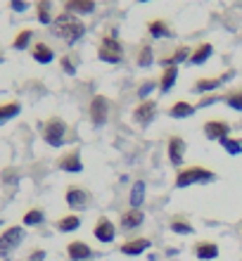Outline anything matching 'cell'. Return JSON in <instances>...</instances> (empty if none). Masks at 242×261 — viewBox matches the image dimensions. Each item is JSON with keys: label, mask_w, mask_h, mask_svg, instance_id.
<instances>
[{"label": "cell", "mask_w": 242, "mask_h": 261, "mask_svg": "<svg viewBox=\"0 0 242 261\" xmlns=\"http://www.w3.org/2000/svg\"><path fill=\"white\" fill-rule=\"evenodd\" d=\"M50 34L60 38L62 43H67L69 48H74L86 36V24L81 21V17H74L69 12H60L55 14V21L50 24Z\"/></svg>", "instance_id": "cell-1"}, {"label": "cell", "mask_w": 242, "mask_h": 261, "mask_svg": "<svg viewBox=\"0 0 242 261\" xmlns=\"http://www.w3.org/2000/svg\"><path fill=\"white\" fill-rule=\"evenodd\" d=\"M43 221H45V214H43V209H29V212L24 214L21 223H24L26 228H31V226H41Z\"/></svg>", "instance_id": "cell-31"}, {"label": "cell", "mask_w": 242, "mask_h": 261, "mask_svg": "<svg viewBox=\"0 0 242 261\" xmlns=\"http://www.w3.org/2000/svg\"><path fill=\"white\" fill-rule=\"evenodd\" d=\"M157 114H159V102L152 100V97H147V100L136 105V110H133V121L138 126H143V128H147V126L157 119Z\"/></svg>", "instance_id": "cell-6"}, {"label": "cell", "mask_w": 242, "mask_h": 261, "mask_svg": "<svg viewBox=\"0 0 242 261\" xmlns=\"http://www.w3.org/2000/svg\"><path fill=\"white\" fill-rule=\"evenodd\" d=\"M55 228L60 233H74V230L81 228V216L78 214H64L55 221Z\"/></svg>", "instance_id": "cell-28"}, {"label": "cell", "mask_w": 242, "mask_h": 261, "mask_svg": "<svg viewBox=\"0 0 242 261\" xmlns=\"http://www.w3.org/2000/svg\"><path fill=\"white\" fill-rule=\"evenodd\" d=\"M57 169L67 173H81L83 171V159H81V150L74 147V150L64 152L62 157L57 159Z\"/></svg>", "instance_id": "cell-9"}, {"label": "cell", "mask_w": 242, "mask_h": 261, "mask_svg": "<svg viewBox=\"0 0 242 261\" xmlns=\"http://www.w3.org/2000/svg\"><path fill=\"white\" fill-rule=\"evenodd\" d=\"M185 152H187V145L185 140L180 136H171L169 138V145H166V157L171 162L173 166H183L185 162Z\"/></svg>", "instance_id": "cell-10"}, {"label": "cell", "mask_w": 242, "mask_h": 261, "mask_svg": "<svg viewBox=\"0 0 242 261\" xmlns=\"http://www.w3.org/2000/svg\"><path fill=\"white\" fill-rule=\"evenodd\" d=\"M34 7H36V19L41 21L43 27L50 29V24L55 21V3L52 0H36Z\"/></svg>", "instance_id": "cell-16"}, {"label": "cell", "mask_w": 242, "mask_h": 261, "mask_svg": "<svg viewBox=\"0 0 242 261\" xmlns=\"http://www.w3.org/2000/svg\"><path fill=\"white\" fill-rule=\"evenodd\" d=\"M140 3H150V0H140Z\"/></svg>", "instance_id": "cell-40"}, {"label": "cell", "mask_w": 242, "mask_h": 261, "mask_svg": "<svg viewBox=\"0 0 242 261\" xmlns=\"http://www.w3.org/2000/svg\"><path fill=\"white\" fill-rule=\"evenodd\" d=\"M214 55V45H211V43H197V45H195L193 48V53H190V60H187V64H190V67H202V64L207 62L209 57Z\"/></svg>", "instance_id": "cell-18"}, {"label": "cell", "mask_w": 242, "mask_h": 261, "mask_svg": "<svg viewBox=\"0 0 242 261\" xmlns=\"http://www.w3.org/2000/svg\"><path fill=\"white\" fill-rule=\"evenodd\" d=\"M195 256L200 261H214L219 256V245L211 240H200L195 245Z\"/></svg>", "instance_id": "cell-24"}, {"label": "cell", "mask_w": 242, "mask_h": 261, "mask_svg": "<svg viewBox=\"0 0 242 261\" xmlns=\"http://www.w3.org/2000/svg\"><path fill=\"white\" fill-rule=\"evenodd\" d=\"M110 110H112V102L107 95H93L88 105V117L93 121V126H104L107 119H110Z\"/></svg>", "instance_id": "cell-5"}, {"label": "cell", "mask_w": 242, "mask_h": 261, "mask_svg": "<svg viewBox=\"0 0 242 261\" xmlns=\"http://www.w3.org/2000/svg\"><path fill=\"white\" fill-rule=\"evenodd\" d=\"M45 259V252L43 249H34L31 254H29V261H43Z\"/></svg>", "instance_id": "cell-39"}, {"label": "cell", "mask_w": 242, "mask_h": 261, "mask_svg": "<svg viewBox=\"0 0 242 261\" xmlns=\"http://www.w3.org/2000/svg\"><path fill=\"white\" fill-rule=\"evenodd\" d=\"M60 67H62V71L67 76H76L78 74V64H76V60H74V55H62L60 57Z\"/></svg>", "instance_id": "cell-34"}, {"label": "cell", "mask_w": 242, "mask_h": 261, "mask_svg": "<svg viewBox=\"0 0 242 261\" xmlns=\"http://www.w3.org/2000/svg\"><path fill=\"white\" fill-rule=\"evenodd\" d=\"M221 147L228 152V154H240V152H242V138H230V136L223 138Z\"/></svg>", "instance_id": "cell-35"}, {"label": "cell", "mask_w": 242, "mask_h": 261, "mask_svg": "<svg viewBox=\"0 0 242 261\" xmlns=\"http://www.w3.org/2000/svg\"><path fill=\"white\" fill-rule=\"evenodd\" d=\"M64 202H67V206L74 209V212H83V209L90 206V193L81 186H69L67 193H64Z\"/></svg>", "instance_id": "cell-8"}, {"label": "cell", "mask_w": 242, "mask_h": 261, "mask_svg": "<svg viewBox=\"0 0 242 261\" xmlns=\"http://www.w3.org/2000/svg\"><path fill=\"white\" fill-rule=\"evenodd\" d=\"M178 71H180V69L176 67V64L162 69V76H159V93H162V95H166V93H171V90H173L176 81H178Z\"/></svg>", "instance_id": "cell-21"}, {"label": "cell", "mask_w": 242, "mask_h": 261, "mask_svg": "<svg viewBox=\"0 0 242 261\" xmlns=\"http://www.w3.org/2000/svg\"><path fill=\"white\" fill-rule=\"evenodd\" d=\"M21 114V102L19 100H7L0 105V126H5L7 121H12Z\"/></svg>", "instance_id": "cell-26"}, {"label": "cell", "mask_w": 242, "mask_h": 261, "mask_svg": "<svg viewBox=\"0 0 242 261\" xmlns=\"http://www.w3.org/2000/svg\"><path fill=\"white\" fill-rule=\"evenodd\" d=\"M143 223H145L143 209H126V212L121 214V228H124V230H136V228H140Z\"/></svg>", "instance_id": "cell-22"}, {"label": "cell", "mask_w": 242, "mask_h": 261, "mask_svg": "<svg viewBox=\"0 0 242 261\" xmlns=\"http://www.w3.org/2000/svg\"><path fill=\"white\" fill-rule=\"evenodd\" d=\"M147 34L154 41H173L176 38V31L169 27L166 19H150L147 21Z\"/></svg>", "instance_id": "cell-14"}, {"label": "cell", "mask_w": 242, "mask_h": 261, "mask_svg": "<svg viewBox=\"0 0 242 261\" xmlns=\"http://www.w3.org/2000/svg\"><path fill=\"white\" fill-rule=\"evenodd\" d=\"M223 102L228 105L230 110L242 112V88H237V90H228V93H226V97H223Z\"/></svg>", "instance_id": "cell-33"}, {"label": "cell", "mask_w": 242, "mask_h": 261, "mask_svg": "<svg viewBox=\"0 0 242 261\" xmlns=\"http://www.w3.org/2000/svg\"><path fill=\"white\" fill-rule=\"evenodd\" d=\"M223 86V79L221 76H204V79H197V81L193 83V93H197V95H207V93H214V90H219Z\"/></svg>", "instance_id": "cell-20"}, {"label": "cell", "mask_w": 242, "mask_h": 261, "mask_svg": "<svg viewBox=\"0 0 242 261\" xmlns=\"http://www.w3.org/2000/svg\"><path fill=\"white\" fill-rule=\"evenodd\" d=\"M93 235H95L97 242L110 245V242H114V238H117V226H114L107 216H100V219L95 221V226H93Z\"/></svg>", "instance_id": "cell-11"}, {"label": "cell", "mask_w": 242, "mask_h": 261, "mask_svg": "<svg viewBox=\"0 0 242 261\" xmlns=\"http://www.w3.org/2000/svg\"><path fill=\"white\" fill-rule=\"evenodd\" d=\"M169 228H171V230H173L176 235H193V233H195L193 223H187L185 219H171Z\"/></svg>", "instance_id": "cell-32"}, {"label": "cell", "mask_w": 242, "mask_h": 261, "mask_svg": "<svg viewBox=\"0 0 242 261\" xmlns=\"http://www.w3.org/2000/svg\"><path fill=\"white\" fill-rule=\"evenodd\" d=\"M202 130H204L207 140L221 143L223 138H228V136H230V124H228V121H223V119H209Z\"/></svg>", "instance_id": "cell-12"}, {"label": "cell", "mask_w": 242, "mask_h": 261, "mask_svg": "<svg viewBox=\"0 0 242 261\" xmlns=\"http://www.w3.org/2000/svg\"><path fill=\"white\" fill-rule=\"evenodd\" d=\"M126 57V50L119 41L117 31L114 34H107L100 38V45H97V60L104 64H121Z\"/></svg>", "instance_id": "cell-3"}, {"label": "cell", "mask_w": 242, "mask_h": 261, "mask_svg": "<svg viewBox=\"0 0 242 261\" xmlns=\"http://www.w3.org/2000/svg\"><path fill=\"white\" fill-rule=\"evenodd\" d=\"M150 247H152V242L147 240V238H136V240H126L119 247V252L126 256H140V254H145Z\"/></svg>", "instance_id": "cell-17"}, {"label": "cell", "mask_w": 242, "mask_h": 261, "mask_svg": "<svg viewBox=\"0 0 242 261\" xmlns=\"http://www.w3.org/2000/svg\"><path fill=\"white\" fill-rule=\"evenodd\" d=\"M219 102V97L216 95H204L202 97V102H200V107H209V105H216Z\"/></svg>", "instance_id": "cell-38"}, {"label": "cell", "mask_w": 242, "mask_h": 261, "mask_svg": "<svg viewBox=\"0 0 242 261\" xmlns=\"http://www.w3.org/2000/svg\"><path fill=\"white\" fill-rule=\"evenodd\" d=\"M190 53H193V50L187 48V45H178V48L173 50L169 57H162V60H159L162 69H164V67H171V64H176V67H178V64L187 62V60H190Z\"/></svg>", "instance_id": "cell-25"}, {"label": "cell", "mask_w": 242, "mask_h": 261, "mask_svg": "<svg viewBox=\"0 0 242 261\" xmlns=\"http://www.w3.org/2000/svg\"><path fill=\"white\" fill-rule=\"evenodd\" d=\"M67 256H69V261H90L95 256V252H93V247H90L88 242L71 240L67 245Z\"/></svg>", "instance_id": "cell-15"}, {"label": "cell", "mask_w": 242, "mask_h": 261, "mask_svg": "<svg viewBox=\"0 0 242 261\" xmlns=\"http://www.w3.org/2000/svg\"><path fill=\"white\" fill-rule=\"evenodd\" d=\"M154 88H159V79H145V81H143V86L138 88V93H136V95L140 97V102H143V100H147V95H150Z\"/></svg>", "instance_id": "cell-36"}, {"label": "cell", "mask_w": 242, "mask_h": 261, "mask_svg": "<svg viewBox=\"0 0 242 261\" xmlns=\"http://www.w3.org/2000/svg\"><path fill=\"white\" fill-rule=\"evenodd\" d=\"M24 228L21 226H10L0 233V254H10L24 242Z\"/></svg>", "instance_id": "cell-7"}, {"label": "cell", "mask_w": 242, "mask_h": 261, "mask_svg": "<svg viewBox=\"0 0 242 261\" xmlns=\"http://www.w3.org/2000/svg\"><path fill=\"white\" fill-rule=\"evenodd\" d=\"M136 64H138L140 69H150V67H154V50H152V45H150L147 41L140 43L138 53H136Z\"/></svg>", "instance_id": "cell-27"}, {"label": "cell", "mask_w": 242, "mask_h": 261, "mask_svg": "<svg viewBox=\"0 0 242 261\" xmlns=\"http://www.w3.org/2000/svg\"><path fill=\"white\" fill-rule=\"evenodd\" d=\"M31 57H34V62L38 64H52L55 62V50H52V45H48V43H34L31 45Z\"/></svg>", "instance_id": "cell-19"}, {"label": "cell", "mask_w": 242, "mask_h": 261, "mask_svg": "<svg viewBox=\"0 0 242 261\" xmlns=\"http://www.w3.org/2000/svg\"><path fill=\"white\" fill-rule=\"evenodd\" d=\"M10 7H12L14 12H26L29 3H26V0H10Z\"/></svg>", "instance_id": "cell-37"}, {"label": "cell", "mask_w": 242, "mask_h": 261, "mask_svg": "<svg viewBox=\"0 0 242 261\" xmlns=\"http://www.w3.org/2000/svg\"><path fill=\"white\" fill-rule=\"evenodd\" d=\"M62 12H69L74 17H88L95 12L97 0H62Z\"/></svg>", "instance_id": "cell-13"}, {"label": "cell", "mask_w": 242, "mask_h": 261, "mask_svg": "<svg viewBox=\"0 0 242 261\" xmlns=\"http://www.w3.org/2000/svg\"><path fill=\"white\" fill-rule=\"evenodd\" d=\"M195 112H197V107H195L193 102H187V100H176V102L166 110V114L171 119H187V117H193Z\"/></svg>", "instance_id": "cell-23"}, {"label": "cell", "mask_w": 242, "mask_h": 261, "mask_svg": "<svg viewBox=\"0 0 242 261\" xmlns=\"http://www.w3.org/2000/svg\"><path fill=\"white\" fill-rule=\"evenodd\" d=\"M145 202V180H136L131 188V195H128V204L131 209H140Z\"/></svg>", "instance_id": "cell-29"}, {"label": "cell", "mask_w": 242, "mask_h": 261, "mask_svg": "<svg viewBox=\"0 0 242 261\" xmlns=\"http://www.w3.org/2000/svg\"><path fill=\"white\" fill-rule=\"evenodd\" d=\"M67 133H69V126L62 117H50L43 126V140L50 147H62L67 143Z\"/></svg>", "instance_id": "cell-4"}, {"label": "cell", "mask_w": 242, "mask_h": 261, "mask_svg": "<svg viewBox=\"0 0 242 261\" xmlns=\"http://www.w3.org/2000/svg\"><path fill=\"white\" fill-rule=\"evenodd\" d=\"M216 180V173L207 166H185V169H180L176 173V180H173V186L183 190V188H190V186H207V183H214Z\"/></svg>", "instance_id": "cell-2"}, {"label": "cell", "mask_w": 242, "mask_h": 261, "mask_svg": "<svg viewBox=\"0 0 242 261\" xmlns=\"http://www.w3.org/2000/svg\"><path fill=\"white\" fill-rule=\"evenodd\" d=\"M34 31L31 29H21L19 34L14 36L12 41V50H31V45H34Z\"/></svg>", "instance_id": "cell-30"}]
</instances>
